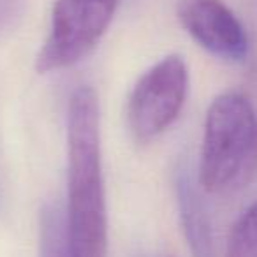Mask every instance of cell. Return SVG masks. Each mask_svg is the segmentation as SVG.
<instances>
[{
  "label": "cell",
  "instance_id": "5b68a950",
  "mask_svg": "<svg viewBox=\"0 0 257 257\" xmlns=\"http://www.w3.org/2000/svg\"><path fill=\"white\" fill-rule=\"evenodd\" d=\"M176 16L208 53L229 62H241L248 53L245 27L222 0H178Z\"/></svg>",
  "mask_w": 257,
  "mask_h": 257
},
{
  "label": "cell",
  "instance_id": "7a4b0ae2",
  "mask_svg": "<svg viewBox=\"0 0 257 257\" xmlns=\"http://www.w3.org/2000/svg\"><path fill=\"white\" fill-rule=\"evenodd\" d=\"M257 178V113L239 92L215 97L204 120L199 185L211 196L241 192Z\"/></svg>",
  "mask_w": 257,
  "mask_h": 257
},
{
  "label": "cell",
  "instance_id": "3957f363",
  "mask_svg": "<svg viewBox=\"0 0 257 257\" xmlns=\"http://www.w3.org/2000/svg\"><path fill=\"white\" fill-rule=\"evenodd\" d=\"M120 0H55L48 36L36 58L39 74L72 67L106 34Z\"/></svg>",
  "mask_w": 257,
  "mask_h": 257
},
{
  "label": "cell",
  "instance_id": "8992f818",
  "mask_svg": "<svg viewBox=\"0 0 257 257\" xmlns=\"http://www.w3.org/2000/svg\"><path fill=\"white\" fill-rule=\"evenodd\" d=\"M176 201H178L180 222H182L192 255L217 257L206 206H204L192 178L185 171H180L178 178H176Z\"/></svg>",
  "mask_w": 257,
  "mask_h": 257
},
{
  "label": "cell",
  "instance_id": "6da1fadb",
  "mask_svg": "<svg viewBox=\"0 0 257 257\" xmlns=\"http://www.w3.org/2000/svg\"><path fill=\"white\" fill-rule=\"evenodd\" d=\"M69 234L78 257H107V210L100 152L99 99L92 86L72 92L67 107Z\"/></svg>",
  "mask_w": 257,
  "mask_h": 257
},
{
  "label": "cell",
  "instance_id": "52a82bcc",
  "mask_svg": "<svg viewBox=\"0 0 257 257\" xmlns=\"http://www.w3.org/2000/svg\"><path fill=\"white\" fill-rule=\"evenodd\" d=\"M39 257H78L69 234L65 210L58 203L46 204L41 211Z\"/></svg>",
  "mask_w": 257,
  "mask_h": 257
},
{
  "label": "cell",
  "instance_id": "ba28073f",
  "mask_svg": "<svg viewBox=\"0 0 257 257\" xmlns=\"http://www.w3.org/2000/svg\"><path fill=\"white\" fill-rule=\"evenodd\" d=\"M225 257H257V201L232 225L225 245Z\"/></svg>",
  "mask_w": 257,
  "mask_h": 257
},
{
  "label": "cell",
  "instance_id": "277c9868",
  "mask_svg": "<svg viewBox=\"0 0 257 257\" xmlns=\"http://www.w3.org/2000/svg\"><path fill=\"white\" fill-rule=\"evenodd\" d=\"M189 95V69L180 55L150 67L128 95L127 123L138 143H150L180 116Z\"/></svg>",
  "mask_w": 257,
  "mask_h": 257
}]
</instances>
